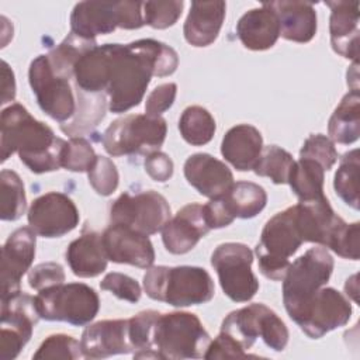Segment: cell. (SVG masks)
Returning a JSON list of instances; mask_svg holds the SVG:
<instances>
[{
    "label": "cell",
    "mask_w": 360,
    "mask_h": 360,
    "mask_svg": "<svg viewBox=\"0 0 360 360\" xmlns=\"http://www.w3.org/2000/svg\"><path fill=\"white\" fill-rule=\"evenodd\" d=\"M323 179L325 170L319 163L312 159L300 158V160H294L287 183L300 201H312L325 197Z\"/></svg>",
    "instance_id": "29"
},
{
    "label": "cell",
    "mask_w": 360,
    "mask_h": 360,
    "mask_svg": "<svg viewBox=\"0 0 360 360\" xmlns=\"http://www.w3.org/2000/svg\"><path fill=\"white\" fill-rule=\"evenodd\" d=\"M359 149H353L340 159L333 180L336 194L354 210H359Z\"/></svg>",
    "instance_id": "33"
},
{
    "label": "cell",
    "mask_w": 360,
    "mask_h": 360,
    "mask_svg": "<svg viewBox=\"0 0 360 360\" xmlns=\"http://www.w3.org/2000/svg\"><path fill=\"white\" fill-rule=\"evenodd\" d=\"M179 129L187 143L201 146L212 139L217 125L214 117L205 108L190 105L179 120Z\"/></svg>",
    "instance_id": "31"
},
{
    "label": "cell",
    "mask_w": 360,
    "mask_h": 360,
    "mask_svg": "<svg viewBox=\"0 0 360 360\" xmlns=\"http://www.w3.org/2000/svg\"><path fill=\"white\" fill-rule=\"evenodd\" d=\"M1 162L13 153L34 173L41 174L62 167L66 141L58 138L44 122L37 121L25 107L14 103L1 111Z\"/></svg>",
    "instance_id": "2"
},
{
    "label": "cell",
    "mask_w": 360,
    "mask_h": 360,
    "mask_svg": "<svg viewBox=\"0 0 360 360\" xmlns=\"http://www.w3.org/2000/svg\"><path fill=\"white\" fill-rule=\"evenodd\" d=\"M252 263L253 253L243 243H222L211 255V264L218 274L221 288L235 302H248L259 290Z\"/></svg>",
    "instance_id": "12"
},
{
    "label": "cell",
    "mask_w": 360,
    "mask_h": 360,
    "mask_svg": "<svg viewBox=\"0 0 360 360\" xmlns=\"http://www.w3.org/2000/svg\"><path fill=\"white\" fill-rule=\"evenodd\" d=\"M65 281L63 267L53 262H46L35 266L28 273V284L31 288L41 291L44 288L62 284Z\"/></svg>",
    "instance_id": "42"
},
{
    "label": "cell",
    "mask_w": 360,
    "mask_h": 360,
    "mask_svg": "<svg viewBox=\"0 0 360 360\" xmlns=\"http://www.w3.org/2000/svg\"><path fill=\"white\" fill-rule=\"evenodd\" d=\"M211 343L201 321L191 312L159 314L152 329L158 359H201Z\"/></svg>",
    "instance_id": "5"
},
{
    "label": "cell",
    "mask_w": 360,
    "mask_h": 360,
    "mask_svg": "<svg viewBox=\"0 0 360 360\" xmlns=\"http://www.w3.org/2000/svg\"><path fill=\"white\" fill-rule=\"evenodd\" d=\"M184 177L201 195L218 198L233 184L231 169L208 153H194L184 163Z\"/></svg>",
    "instance_id": "21"
},
{
    "label": "cell",
    "mask_w": 360,
    "mask_h": 360,
    "mask_svg": "<svg viewBox=\"0 0 360 360\" xmlns=\"http://www.w3.org/2000/svg\"><path fill=\"white\" fill-rule=\"evenodd\" d=\"M66 262L73 274L77 277L87 278L101 274L108 262L101 235L90 231L75 239L68 246Z\"/></svg>",
    "instance_id": "27"
},
{
    "label": "cell",
    "mask_w": 360,
    "mask_h": 360,
    "mask_svg": "<svg viewBox=\"0 0 360 360\" xmlns=\"http://www.w3.org/2000/svg\"><path fill=\"white\" fill-rule=\"evenodd\" d=\"M225 10V1H193L183 28L186 41L198 48L211 45L219 34Z\"/></svg>",
    "instance_id": "24"
},
{
    "label": "cell",
    "mask_w": 360,
    "mask_h": 360,
    "mask_svg": "<svg viewBox=\"0 0 360 360\" xmlns=\"http://www.w3.org/2000/svg\"><path fill=\"white\" fill-rule=\"evenodd\" d=\"M167 125L162 117L131 114L115 120L103 135V146L111 156L152 153L166 139Z\"/></svg>",
    "instance_id": "10"
},
{
    "label": "cell",
    "mask_w": 360,
    "mask_h": 360,
    "mask_svg": "<svg viewBox=\"0 0 360 360\" xmlns=\"http://www.w3.org/2000/svg\"><path fill=\"white\" fill-rule=\"evenodd\" d=\"M292 163L294 159L287 150L277 145H269L262 149L253 170L257 176L269 177L276 184H284L288 180Z\"/></svg>",
    "instance_id": "34"
},
{
    "label": "cell",
    "mask_w": 360,
    "mask_h": 360,
    "mask_svg": "<svg viewBox=\"0 0 360 360\" xmlns=\"http://www.w3.org/2000/svg\"><path fill=\"white\" fill-rule=\"evenodd\" d=\"M176 83H163L155 87L146 98L145 111L149 117H160L162 112L169 110L176 98Z\"/></svg>",
    "instance_id": "43"
},
{
    "label": "cell",
    "mask_w": 360,
    "mask_h": 360,
    "mask_svg": "<svg viewBox=\"0 0 360 360\" xmlns=\"http://www.w3.org/2000/svg\"><path fill=\"white\" fill-rule=\"evenodd\" d=\"M302 243L295 205L276 214L266 222L255 249L260 273L273 281H283L290 267V257Z\"/></svg>",
    "instance_id": "6"
},
{
    "label": "cell",
    "mask_w": 360,
    "mask_h": 360,
    "mask_svg": "<svg viewBox=\"0 0 360 360\" xmlns=\"http://www.w3.org/2000/svg\"><path fill=\"white\" fill-rule=\"evenodd\" d=\"M87 176L90 186L100 195H111L118 187V170L110 158L97 156Z\"/></svg>",
    "instance_id": "38"
},
{
    "label": "cell",
    "mask_w": 360,
    "mask_h": 360,
    "mask_svg": "<svg viewBox=\"0 0 360 360\" xmlns=\"http://www.w3.org/2000/svg\"><path fill=\"white\" fill-rule=\"evenodd\" d=\"M263 138L257 128L249 124L232 127L221 143V153L236 170H252L262 153Z\"/></svg>",
    "instance_id": "25"
},
{
    "label": "cell",
    "mask_w": 360,
    "mask_h": 360,
    "mask_svg": "<svg viewBox=\"0 0 360 360\" xmlns=\"http://www.w3.org/2000/svg\"><path fill=\"white\" fill-rule=\"evenodd\" d=\"M170 215L169 202L153 190L136 194L122 193L110 210L111 224L128 226L146 236L162 231Z\"/></svg>",
    "instance_id": "13"
},
{
    "label": "cell",
    "mask_w": 360,
    "mask_h": 360,
    "mask_svg": "<svg viewBox=\"0 0 360 360\" xmlns=\"http://www.w3.org/2000/svg\"><path fill=\"white\" fill-rule=\"evenodd\" d=\"M236 34L245 48L264 51L271 48L278 39L280 25L274 11L263 3L262 7L252 8L239 18Z\"/></svg>",
    "instance_id": "26"
},
{
    "label": "cell",
    "mask_w": 360,
    "mask_h": 360,
    "mask_svg": "<svg viewBox=\"0 0 360 360\" xmlns=\"http://www.w3.org/2000/svg\"><path fill=\"white\" fill-rule=\"evenodd\" d=\"M105 49L108 58L105 94L110 111L117 114L142 101L152 76H169L179 65L173 48L150 38L127 45L105 44Z\"/></svg>",
    "instance_id": "1"
},
{
    "label": "cell",
    "mask_w": 360,
    "mask_h": 360,
    "mask_svg": "<svg viewBox=\"0 0 360 360\" xmlns=\"http://www.w3.org/2000/svg\"><path fill=\"white\" fill-rule=\"evenodd\" d=\"M274 11L280 35L294 42H309L316 34V11L312 3L308 1H267L264 3Z\"/></svg>",
    "instance_id": "23"
},
{
    "label": "cell",
    "mask_w": 360,
    "mask_h": 360,
    "mask_svg": "<svg viewBox=\"0 0 360 360\" xmlns=\"http://www.w3.org/2000/svg\"><path fill=\"white\" fill-rule=\"evenodd\" d=\"M108 260L148 269L153 264L155 250L149 238L128 226L110 224L101 233Z\"/></svg>",
    "instance_id": "18"
},
{
    "label": "cell",
    "mask_w": 360,
    "mask_h": 360,
    "mask_svg": "<svg viewBox=\"0 0 360 360\" xmlns=\"http://www.w3.org/2000/svg\"><path fill=\"white\" fill-rule=\"evenodd\" d=\"M352 316L350 301L332 287L321 288L298 319L297 325L311 339L345 326Z\"/></svg>",
    "instance_id": "16"
},
{
    "label": "cell",
    "mask_w": 360,
    "mask_h": 360,
    "mask_svg": "<svg viewBox=\"0 0 360 360\" xmlns=\"http://www.w3.org/2000/svg\"><path fill=\"white\" fill-rule=\"evenodd\" d=\"M82 353L86 359H105L114 354L132 353L128 319L98 321L82 333Z\"/></svg>",
    "instance_id": "19"
},
{
    "label": "cell",
    "mask_w": 360,
    "mask_h": 360,
    "mask_svg": "<svg viewBox=\"0 0 360 360\" xmlns=\"http://www.w3.org/2000/svg\"><path fill=\"white\" fill-rule=\"evenodd\" d=\"M330 8L329 32L333 51L357 62L359 58V1H326Z\"/></svg>",
    "instance_id": "22"
},
{
    "label": "cell",
    "mask_w": 360,
    "mask_h": 360,
    "mask_svg": "<svg viewBox=\"0 0 360 360\" xmlns=\"http://www.w3.org/2000/svg\"><path fill=\"white\" fill-rule=\"evenodd\" d=\"M328 134L332 142L349 145L360 135V94L350 90L329 118Z\"/></svg>",
    "instance_id": "28"
},
{
    "label": "cell",
    "mask_w": 360,
    "mask_h": 360,
    "mask_svg": "<svg viewBox=\"0 0 360 360\" xmlns=\"http://www.w3.org/2000/svg\"><path fill=\"white\" fill-rule=\"evenodd\" d=\"M28 80L38 105L46 115L60 124L75 117L77 100L72 79L56 73L46 55H39L31 62Z\"/></svg>",
    "instance_id": "11"
},
{
    "label": "cell",
    "mask_w": 360,
    "mask_h": 360,
    "mask_svg": "<svg viewBox=\"0 0 360 360\" xmlns=\"http://www.w3.org/2000/svg\"><path fill=\"white\" fill-rule=\"evenodd\" d=\"M359 232H360L359 222H354V224L345 222L339 229V232L336 233L329 249L343 259L357 260L359 259Z\"/></svg>",
    "instance_id": "41"
},
{
    "label": "cell",
    "mask_w": 360,
    "mask_h": 360,
    "mask_svg": "<svg viewBox=\"0 0 360 360\" xmlns=\"http://www.w3.org/2000/svg\"><path fill=\"white\" fill-rule=\"evenodd\" d=\"M1 76H3V83H1V89H3V97H1V104L14 100L15 96V82H14V73L13 70L8 68L7 62H1Z\"/></svg>",
    "instance_id": "47"
},
{
    "label": "cell",
    "mask_w": 360,
    "mask_h": 360,
    "mask_svg": "<svg viewBox=\"0 0 360 360\" xmlns=\"http://www.w3.org/2000/svg\"><path fill=\"white\" fill-rule=\"evenodd\" d=\"M184 3L180 0L172 1H143V21L152 28L165 30L172 27L181 15Z\"/></svg>",
    "instance_id": "35"
},
{
    "label": "cell",
    "mask_w": 360,
    "mask_h": 360,
    "mask_svg": "<svg viewBox=\"0 0 360 360\" xmlns=\"http://www.w3.org/2000/svg\"><path fill=\"white\" fill-rule=\"evenodd\" d=\"M333 259L325 248H311L290 263L283 278V302L297 323L316 292L329 281Z\"/></svg>",
    "instance_id": "4"
},
{
    "label": "cell",
    "mask_w": 360,
    "mask_h": 360,
    "mask_svg": "<svg viewBox=\"0 0 360 360\" xmlns=\"http://www.w3.org/2000/svg\"><path fill=\"white\" fill-rule=\"evenodd\" d=\"M143 288L149 298L173 307L205 304L214 297L210 273L197 266H155L143 276Z\"/></svg>",
    "instance_id": "3"
},
{
    "label": "cell",
    "mask_w": 360,
    "mask_h": 360,
    "mask_svg": "<svg viewBox=\"0 0 360 360\" xmlns=\"http://www.w3.org/2000/svg\"><path fill=\"white\" fill-rule=\"evenodd\" d=\"M221 333L231 338L242 350H249L260 336L267 347L281 352L288 343L285 323L264 304H250L226 315Z\"/></svg>",
    "instance_id": "8"
},
{
    "label": "cell",
    "mask_w": 360,
    "mask_h": 360,
    "mask_svg": "<svg viewBox=\"0 0 360 360\" xmlns=\"http://www.w3.org/2000/svg\"><path fill=\"white\" fill-rule=\"evenodd\" d=\"M97 155L89 141L82 136L72 138L66 142L62 156V167L70 172H89L94 165Z\"/></svg>",
    "instance_id": "37"
},
{
    "label": "cell",
    "mask_w": 360,
    "mask_h": 360,
    "mask_svg": "<svg viewBox=\"0 0 360 360\" xmlns=\"http://www.w3.org/2000/svg\"><path fill=\"white\" fill-rule=\"evenodd\" d=\"M37 233L30 228L15 229L1 249V297L13 295L20 290L21 277L30 270L34 256Z\"/></svg>",
    "instance_id": "17"
},
{
    "label": "cell",
    "mask_w": 360,
    "mask_h": 360,
    "mask_svg": "<svg viewBox=\"0 0 360 360\" xmlns=\"http://www.w3.org/2000/svg\"><path fill=\"white\" fill-rule=\"evenodd\" d=\"M103 290L111 291L117 298L129 302H138L141 298V285L136 280L122 273H108L100 283Z\"/></svg>",
    "instance_id": "40"
},
{
    "label": "cell",
    "mask_w": 360,
    "mask_h": 360,
    "mask_svg": "<svg viewBox=\"0 0 360 360\" xmlns=\"http://www.w3.org/2000/svg\"><path fill=\"white\" fill-rule=\"evenodd\" d=\"M142 6L143 1H80L70 14V32L94 39L115 28L138 30L145 25Z\"/></svg>",
    "instance_id": "7"
},
{
    "label": "cell",
    "mask_w": 360,
    "mask_h": 360,
    "mask_svg": "<svg viewBox=\"0 0 360 360\" xmlns=\"http://www.w3.org/2000/svg\"><path fill=\"white\" fill-rule=\"evenodd\" d=\"M30 228L44 238H60L79 224L76 204L63 193L51 191L35 198L28 210Z\"/></svg>",
    "instance_id": "15"
},
{
    "label": "cell",
    "mask_w": 360,
    "mask_h": 360,
    "mask_svg": "<svg viewBox=\"0 0 360 360\" xmlns=\"http://www.w3.org/2000/svg\"><path fill=\"white\" fill-rule=\"evenodd\" d=\"M27 207L24 183L13 170L0 173V218L3 221L18 219Z\"/></svg>",
    "instance_id": "32"
},
{
    "label": "cell",
    "mask_w": 360,
    "mask_h": 360,
    "mask_svg": "<svg viewBox=\"0 0 360 360\" xmlns=\"http://www.w3.org/2000/svg\"><path fill=\"white\" fill-rule=\"evenodd\" d=\"M300 158L312 159L319 163L323 170H329L338 160V150L328 136L322 134H315L309 135L305 139L300 150Z\"/></svg>",
    "instance_id": "39"
},
{
    "label": "cell",
    "mask_w": 360,
    "mask_h": 360,
    "mask_svg": "<svg viewBox=\"0 0 360 360\" xmlns=\"http://www.w3.org/2000/svg\"><path fill=\"white\" fill-rule=\"evenodd\" d=\"M202 212L205 222L210 229H218L228 226L233 222V215L229 212L225 201L222 197L211 198L210 202L202 205Z\"/></svg>",
    "instance_id": "45"
},
{
    "label": "cell",
    "mask_w": 360,
    "mask_h": 360,
    "mask_svg": "<svg viewBox=\"0 0 360 360\" xmlns=\"http://www.w3.org/2000/svg\"><path fill=\"white\" fill-rule=\"evenodd\" d=\"M145 170L149 177L155 181H166L173 174V162L172 159L163 152H152L145 159Z\"/></svg>",
    "instance_id": "46"
},
{
    "label": "cell",
    "mask_w": 360,
    "mask_h": 360,
    "mask_svg": "<svg viewBox=\"0 0 360 360\" xmlns=\"http://www.w3.org/2000/svg\"><path fill=\"white\" fill-rule=\"evenodd\" d=\"M249 356L231 338L219 332L214 342L210 343L204 359H246Z\"/></svg>",
    "instance_id": "44"
},
{
    "label": "cell",
    "mask_w": 360,
    "mask_h": 360,
    "mask_svg": "<svg viewBox=\"0 0 360 360\" xmlns=\"http://www.w3.org/2000/svg\"><path fill=\"white\" fill-rule=\"evenodd\" d=\"M229 212L233 218H253L256 217L267 202V194L264 188L252 181L233 183L226 194L222 195Z\"/></svg>",
    "instance_id": "30"
},
{
    "label": "cell",
    "mask_w": 360,
    "mask_h": 360,
    "mask_svg": "<svg viewBox=\"0 0 360 360\" xmlns=\"http://www.w3.org/2000/svg\"><path fill=\"white\" fill-rule=\"evenodd\" d=\"M35 307L41 319L83 326L96 318L100 309V300L97 292L87 284L62 283L38 291Z\"/></svg>",
    "instance_id": "9"
},
{
    "label": "cell",
    "mask_w": 360,
    "mask_h": 360,
    "mask_svg": "<svg viewBox=\"0 0 360 360\" xmlns=\"http://www.w3.org/2000/svg\"><path fill=\"white\" fill-rule=\"evenodd\" d=\"M82 346L80 343L68 335H51L48 336L38 350L34 353L32 359H68L75 360L82 357Z\"/></svg>",
    "instance_id": "36"
},
{
    "label": "cell",
    "mask_w": 360,
    "mask_h": 360,
    "mask_svg": "<svg viewBox=\"0 0 360 360\" xmlns=\"http://www.w3.org/2000/svg\"><path fill=\"white\" fill-rule=\"evenodd\" d=\"M202 205L193 202L184 205L162 228V240L167 252L184 255L208 233Z\"/></svg>",
    "instance_id": "20"
},
{
    "label": "cell",
    "mask_w": 360,
    "mask_h": 360,
    "mask_svg": "<svg viewBox=\"0 0 360 360\" xmlns=\"http://www.w3.org/2000/svg\"><path fill=\"white\" fill-rule=\"evenodd\" d=\"M0 360H13L30 340L39 315L35 298L18 291L1 297Z\"/></svg>",
    "instance_id": "14"
}]
</instances>
